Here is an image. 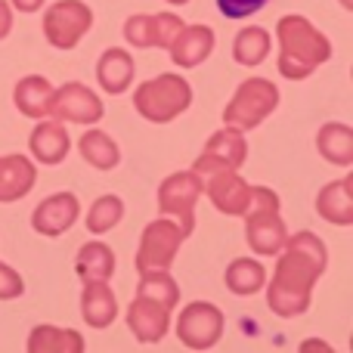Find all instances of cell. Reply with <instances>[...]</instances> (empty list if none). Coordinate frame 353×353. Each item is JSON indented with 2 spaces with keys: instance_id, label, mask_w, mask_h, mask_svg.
I'll return each instance as SVG.
<instances>
[{
  "instance_id": "6da1fadb",
  "label": "cell",
  "mask_w": 353,
  "mask_h": 353,
  "mask_svg": "<svg viewBox=\"0 0 353 353\" xmlns=\"http://www.w3.org/2000/svg\"><path fill=\"white\" fill-rule=\"evenodd\" d=\"M329 267V251L316 232L304 230L298 236H288L282 245L279 263H276L273 282L267 288V304L276 316H301L307 313L313 298V285Z\"/></svg>"
},
{
  "instance_id": "7a4b0ae2",
  "label": "cell",
  "mask_w": 353,
  "mask_h": 353,
  "mask_svg": "<svg viewBox=\"0 0 353 353\" xmlns=\"http://www.w3.org/2000/svg\"><path fill=\"white\" fill-rule=\"evenodd\" d=\"M279 34V74L288 81H304L332 56V43L323 31L304 16H282Z\"/></svg>"
},
{
  "instance_id": "3957f363",
  "label": "cell",
  "mask_w": 353,
  "mask_h": 353,
  "mask_svg": "<svg viewBox=\"0 0 353 353\" xmlns=\"http://www.w3.org/2000/svg\"><path fill=\"white\" fill-rule=\"evenodd\" d=\"M282 201L273 189L267 186H251V208L245 211V242L254 254L273 257L282 251L288 239L285 220L279 217Z\"/></svg>"
},
{
  "instance_id": "277c9868",
  "label": "cell",
  "mask_w": 353,
  "mask_h": 353,
  "mask_svg": "<svg viewBox=\"0 0 353 353\" xmlns=\"http://www.w3.org/2000/svg\"><path fill=\"white\" fill-rule=\"evenodd\" d=\"M189 103H192V87H189L186 78H180L174 72L159 74V78L146 81L134 90L137 112L152 124L174 121L176 115H183L189 109Z\"/></svg>"
},
{
  "instance_id": "5b68a950",
  "label": "cell",
  "mask_w": 353,
  "mask_h": 353,
  "mask_svg": "<svg viewBox=\"0 0 353 353\" xmlns=\"http://www.w3.org/2000/svg\"><path fill=\"white\" fill-rule=\"evenodd\" d=\"M279 105V90L273 81L267 78H248L239 84L236 97L226 103L223 109V124L236 130H254L257 124H263Z\"/></svg>"
},
{
  "instance_id": "8992f818",
  "label": "cell",
  "mask_w": 353,
  "mask_h": 353,
  "mask_svg": "<svg viewBox=\"0 0 353 353\" xmlns=\"http://www.w3.org/2000/svg\"><path fill=\"white\" fill-rule=\"evenodd\" d=\"M201 192H205V180H201L199 171H180V174H171L165 183L159 186V211L165 214V217H171L180 223V230L192 232L195 226V201L201 199Z\"/></svg>"
},
{
  "instance_id": "52a82bcc",
  "label": "cell",
  "mask_w": 353,
  "mask_h": 353,
  "mask_svg": "<svg viewBox=\"0 0 353 353\" xmlns=\"http://www.w3.org/2000/svg\"><path fill=\"white\" fill-rule=\"evenodd\" d=\"M93 10L81 0H59L43 16V34L56 50H72L90 31Z\"/></svg>"
},
{
  "instance_id": "ba28073f",
  "label": "cell",
  "mask_w": 353,
  "mask_h": 353,
  "mask_svg": "<svg viewBox=\"0 0 353 353\" xmlns=\"http://www.w3.org/2000/svg\"><path fill=\"white\" fill-rule=\"evenodd\" d=\"M186 232L180 230V223L171 217H159L143 230L140 251H137V270H168L174 263L176 251H180Z\"/></svg>"
},
{
  "instance_id": "9c48e42d",
  "label": "cell",
  "mask_w": 353,
  "mask_h": 353,
  "mask_svg": "<svg viewBox=\"0 0 353 353\" xmlns=\"http://www.w3.org/2000/svg\"><path fill=\"white\" fill-rule=\"evenodd\" d=\"M223 335V313L208 301H192L176 319V338L189 350H211Z\"/></svg>"
},
{
  "instance_id": "30bf717a",
  "label": "cell",
  "mask_w": 353,
  "mask_h": 353,
  "mask_svg": "<svg viewBox=\"0 0 353 353\" xmlns=\"http://www.w3.org/2000/svg\"><path fill=\"white\" fill-rule=\"evenodd\" d=\"M248 159V143H245L242 130L230 128L226 124L223 130L211 134V140L205 143L201 155L195 159V168L192 171L199 174H214V171H239Z\"/></svg>"
},
{
  "instance_id": "8fae6325",
  "label": "cell",
  "mask_w": 353,
  "mask_h": 353,
  "mask_svg": "<svg viewBox=\"0 0 353 353\" xmlns=\"http://www.w3.org/2000/svg\"><path fill=\"white\" fill-rule=\"evenodd\" d=\"M50 118L56 121H72V124H97L103 118V99L90 90V87L72 84L59 87L53 90V99H50V109H47Z\"/></svg>"
},
{
  "instance_id": "7c38bea8",
  "label": "cell",
  "mask_w": 353,
  "mask_h": 353,
  "mask_svg": "<svg viewBox=\"0 0 353 353\" xmlns=\"http://www.w3.org/2000/svg\"><path fill=\"white\" fill-rule=\"evenodd\" d=\"M128 325L140 344H159L171 325V307L146 294H137L128 307Z\"/></svg>"
},
{
  "instance_id": "4fadbf2b",
  "label": "cell",
  "mask_w": 353,
  "mask_h": 353,
  "mask_svg": "<svg viewBox=\"0 0 353 353\" xmlns=\"http://www.w3.org/2000/svg\"><path fill=\"white\" fill-rule=\"evenodd\" d=\"M183 28V19L174 12H140V16H130L124 22V37H128L134 47H171V41L176 37V31Z\"/></svg>"
},
{
  "instance_id": "5bb4252c",
  "label": "cell",
  "mask_w": 353,
  "mask_h": 353,
  "mask_svg": "<svg viewBox=\"0 0 353 353\" xmlns=\"http://www.w3.org/2000/svg\"><path fill=\"white\" fill-rule=\"evenodd\" d=\"M81 214V205H78V195L74 192H56L50 195V199H43L41 205L34 208V214H31V226H34L41 236H62V232H68L74 226V220H78Z\"/></svg>"
},
{
  "instance_id": "9a60e30c",
  "label": "cell",
  "mask_w": 353,
  "mask_h": 353,
  "mask_svg": "<svg viewBox=\"0 0 353 353\" xmlns=\"http://www.w3.org/2000/svg\"><path fill=\"white\" fill-rule=\"evenodd\" d=\"M205 192L214 208L230 217H245V211L251 208V183H245L236 171H214Z\"/></svg>"
},
{
  "instance_id": "2e32d148",
  "label": "cell",
  "mask_w": 353,
  "mask_h": 353,
  "mask_svg": "<svg viewBox=\"0 0 353 353\" xmlns=\"http://www.w3.org/2000/svg\"><path fill=\"white\" fill-rule=\"evenodd\" d=\"M168 50H171L174 65L180 68L201 65L214 50V28H208V25H183Z\"/></svg>"
},
{
  "instance_id": "e0dca14e",
  "label": "cell",
  "mask_w": 353,
  "mask_h": 353,
  "mask_svg": "<svg viewBox=\"0 0 353 353\" xmlns=\"http://www.w3.org/2000/svg\"><path fill=\"white\" fill-rule=\"evenodd\" d=\"M37 180V168L25 155H3L0 159V201H19L31 192Z\"/></svg>"
},
{
  "instance_id": "ac0fdd59",
  "label": "cell",
  "mask_w": 353,
  "mask_h": 353,
  "mask_svg": "<svg viewBox=\"0 0 353 353\" xmlns=\"http://www.w3.org/2000/svg\"><path fill=\"white\" fill-rule=\"evenodd\" d=\"M28 146H31V155H34L41 165H59V161H65L72 140H68L62 121L53 118V121H41L34 130H31Z\"/></svg>"
},
{
  "instance_id": "d6986e66",
  "label": "cell",
  "mask_w": 353,
  "mask_h": 353,
  "mask_svg": "<svg viewBox=\"0 0 353 353\" xmlns=\"http://www.w3.org/2000/svg\"><path fill=\"white\" fill-rule=\"evenodd\" d=\"M81 316L90 329H105L118 316V301L112 294L109 282H87L81 294Z\"/></svg>"
},
{
  "instance_id": "ffe728a7",
  "label": "cell",
  "mask_w": 353,
  "mask_h": 353,
  "mask_svg": "<svg viewBox=\"0 0 353 353\" xmlns=\"http://www.w3.org/2000/svg\"><path fill=\"white\" fill-rule=\"evenodd\" d=\"M97 81L105 93H112V97L128 90L130 81H134V59H130L128 50H121V47L105 50L97 62Z\"/></svg>"
},
{
  "instance_id": "44dd1931",
  "label": "cell",
  "mask_w": 353,
  "mask_h": 353,
  "mask_svg": "<svg viewBox=\"0 0 353 353\" xmlns=\"http://www.w3.org/2000/svg\"><path fill=\"white\" fill-rule=\"evenodd\" d=\"M350 186H353L350 176L323 186V192L316 195L319 217L329 220V223H335V226H350L353 223V192H350Z\"/></svg>"
},
{
  "instance_id": "7402d4cb",
  "label": "cell",
  "mask_w": 353,
  "mask_h": 353,
  "mask_svg": "<svg viewBox=\"0 0 353 353\" xmlns=\"http://www.w3.org/2000/svg\"><path fill=\"white\" fill-rule=\"evenodd\" d=\"M25 347L28 353H84V338L59 325H34Z\"/></svg>"
},
{
  "instance_id": "603a6c76",
  "label": "cell",
  "mask_w": 353,
  "mask_h": 353,
  "mask_svg": "<svg viewBox=\"0 0 353 353\" xmlns=\"http://www.w3.org/2000/svg\"><path fill=\"white\" fill-rule=\"evenodd\" d=\"M316 149L329 165H341V168L353 165V130L341 121L323 124L316 134Z\"/></svg>"
},
{
  "instance_id": "cb8c5ba5",
  "label": "cell",
  "mask_w": 353,
  "mask_h": 353,
  "mask_svg": "<svg viewBox=\"0 0 353 353\" xmlns=\"http://www.w3.org/2000/svg\"><path fill=\"white\" fill-rule=\"evenodd\" d=\"M16 109L22 112L25 118H47V109H50V99H53V84L41 74H28L16 84Z\"/></svg>"
},
{
  "instance_id": "d4e9b609",
  "label": "cell",
  "mask_w": 353,
  "mask_h": 353,
  "mask_svg": "<svg viewBox=\"0 0 353 353\" xmlns=\"http://www.w3.org/2000/svg\"><path fill=\"white\" fill-rule=\"evenodd\" d=\"M74 270L84 282H109L112 273H115V251L103 242H87L78 251Z\"/></svg>"
},
{
  "instance_id": "484cf974",
  "label": "cell",
  "mask_w": 353,
  "mask_h": 353,
  "mask_svg": "<svg viewBox=\"0 0 353 353\" xmlns=\"http://www.w3.org/2000/svg\"><path fill=\"white\" fill-rule=\"evenodd\" d=\"M78 149H81V159H84L87 165H93L97 171H112V168L121 161V149H118V143L112 140L105 130H87V134L81 137Z\"/></svg>"
},
{
  "instance_id": "4316f807",
  "label": "cell",
  "mask_w": 353,
  "mask_h": 353,
  "mask_svg": "<svg viewBox=\"0 0 353 353\" xmlns=\"http://www.w3.org/2000/svg\"><path fill=\"white\" fill-rule=\"evenodd\" d=\"M263 282H267V270H263V263H257L254 257H239V261L230 263V270H226V288H230L232 294H254L263 288Z\"/></svg>"
},
{
  "instance_id": "83f0119b",
  "label": "cell",
  "mask_w": 353,
  "mask_h": 353,
  "mask_svg": "<svg viewBox=\"0 0 353 353\" xmlns=\"http://www.w3.org/2000/svg\"><path fill=\"white\" fill-rule=\"evenodd\" d=\"M270 56V34L257 25H248L236 34L232 41V59L239 65H261L263 59Z\"/></svg>"
},
{
  "instance_id": "f1b7e54d",
  "label": "cell",
  "mask_w": 353,
  "mask_h": 353,
  "mask_svg": "<svg viewBox=\"0 0 353 353\" xmlns=\"http://www.w3.org/2000/svg\"><path fill=\"white\" fill-rule=\"evenodd\" d=\"M137 294H146V298L161 301V304L171 307V310L176 307V301H180V288H176L174 276L168 273V270H143Z\"/></svg>"
},
{
  "instance_id": "f546056e",
  "label": "cell",
  "mask_w": 353,
  "mask_h": 353,
  "mask_svg": "<svg viewBox=\"0 0 353 353\" xmlns=\"http://www.w3.org/2000/svg\"><path fill=\"white\" fill-rule=\"evenodd\" d=\"M124 217V201L118 199V195H103V199H97L90 205V211H87V230L93 232V236H103V232L115 230L118 223H121Z\"/></svg>"
},
{
  "instance_id": "4dcf8cb0",
  "label": "cell",
  "mask_w": 353,
  "mask_h": 353,
  "mask_svg": "<svg viewBox=\"0 0 353 353\" xmlns=\"http://www.w3.org/2000/svg\"><path fill=\"white\" fill-rule=\"evenodd\" d=\"M217 6L226 19H245V16H254L257 10H263L267 0H217Z\"/></svg>"
},
{
  "instance_id": "1f68e13d",
  "label": "cell",
  "mask_w": 353,
  "mask_h": 353,
  "mask_svg": "<svg viewBox=\"0 0 353 353\" xmlns=\"http://www.w3.org/2000/svg\"><path fill=\"white\" fill-rule=\"evenodd\" d=\"M22 292H25L22 276H19L12 267L0 263V301H12V298H19Z\"/></svg>"
},
{
  "instance_id": "d6a6232c",
  "label": "cell",
  "mask_w": 353,
  "mask_h": 353,
  "mask_svg": "<svg viewBox=\"0 0 353 353\" xmlns=\"http://www.w3.org/2000/svg\"><path fill=\"white\" fill-rule=\"evenodd\" d=\"M10 31H12V10L6 0H0V41H3Z\"/></svg>"
},
{
  "instance_id": "836d02e7",
  "label": "cell",
  "mask_w": 353,
  "mask_h": 353,
  "mask_svg": "<svg viewBox=\"0 0 353 353\" xmlns=\"http://www.w3.org/2000/svg\"><path fill=\"white\" fill-rule=\"evenodd\" d=\"M12 6H16L19 12H37L43 6V0H12Z\"/></svg>"
},
{
  "instance_id": "e575fe53",
  "label": "cell",
  "mask_w": 353,
  "mask_h": 353,
  "mask_svg": "<svg viewBox=\"0 0 353 353\" xmlns=\"http://www.w3.org/2000/svg\"><path fill=\"white\" fill-rule=\"evenodd\" d=\"M341 6L344 10H353V0H341Z\"/></svg>"
},
{
  "instance_id": "d590c367",
  "label": "cell",
  "mask_w": 353,
  "mask_h": 353,
  "mask_svg": "<svg viewBox=\"0 0 353 353\" xmlns=\"http://www.w3.org/2000/svg\"><path fill=\"white\" fill-rule=\"evenodd\" d=\"M168 3H180L183 6V3H189V0H168Z\"/></svg>"
}]
</instances>
